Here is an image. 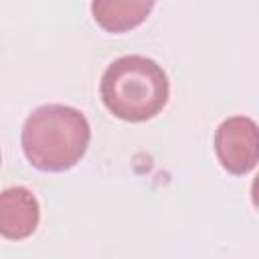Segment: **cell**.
Listing matches in <instances>:
<instances>
[{
	"mask_svg": "<svg viewBox=\"0 0 259 259\" xmlns=\"http://www.w3.org/2000/svg\"><path fill=\"white\" fill-rule=\"evenodd\" d=\"M91 127L87 117L61 103L36 107L22 125V152L40 172L71 170L87 152Z\"/></svg>",
	"mask_w": 259,
	"mask_h": 259,
	"instance_id": "obj_1",
	"label": "cell"
},
{
	"mask_svg": "<svg viewBox=\"0 0 259 259\" xmlns=\"http://www.w3.org/2000/svg\"><path fill=\"white\" fill-rule=\"evenodd\" d=\"M103 105L123 121L156 117L168 103L170 85L164 69L148 57L127 55L115 59L101 75Z\"/></svg>",
	"mask_w": 259,
	"mask_h": 259,
	"instance_id": "obj_2",
	"label": "cell"
},
{
	"mask_svg": "<svg viewBox=\"0 0 259 259\" xmlns=\"http://www.w3.org/2000/svg\"><path fill=\"white\" fill-rule=\"evenodd\" d=\"M214 152L227 172L235 176L251 172L259 160L257 123L247 115L225 119L214 132Z\"/></svg>",
	"mask_w": 259,
	"mask_h": 259,
	"instance_id": "obj_3",
	"label": "cell"
},
{
	"mask_svg": "<svg viewBox=\"0 0 259 259\" xmlns=\"http://www.w3.org/2000/svg\"><path fill=\"white\" fill-rule=\"evenodd\" d=\"M40 219L36 196L24 186H10L0 192V237L20 241L30 237Z\"/></svg>",
	"mask_w": 259,
	"mask_h": 259,
	"instance_id": "obj_4",
	"label": "cell"
},
{
	"mask_svg": "<svg viewBox=\"0 0 259 259\" xmlns=\"http://www.w3.org/2000/svg\"><path fill=\"white\" fill-rule=\"evenodd\" d=\"M156 0H93L91 14L97 26L107 32H130L152 12Z\"/></svg>",
	"mask_w": 259,
	"mask_h": 259,
	"instance_id": "obj_5",
	"label": "cell"
},
{
	"mask_svg": "<svg viewBox=\"0 0 259 259\" xmlns=\"http://www.w3.org/2000/svg\"><path fill=\"white\" fill-rule=\"evenodd\" d=\"M0 162H2V156H0Z\"/></svg>",
	"mask_w": 259,
	"mask_h": 259,
	"instance_id": "obj_6",
	"label": "cell"
}]
</instances>
